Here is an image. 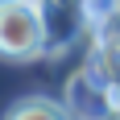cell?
<instances>
[{"label": "cell", "instance_id": "cell-5", "mask_svg": "<svg viewBox=\"0 0 120 120\" xmlns=\"http://www.w3.org/2000/svg\"><path fill=\"white\" fill-rule=\"evenodd\" d=\"M0 4H8V0H0Z\"/></svg>", "mask_w": 120, "mask_h": 120}, {"label": "cell", "instance_id": "cell-3", "mask_svg": "<svg viewBox=\"0 0 120 120\" xmlns=\"http://www.w3.org/2000/svg\"><path fill=\"white\" fill-rule=\"evenodd\" d=\"M66 112L79 120H108L112 104H108V91L95 87L91 75H71L66 83Z\"/></svg>", "mask_w": 120, "mask_h": 120}, {"label": "cell", "instance_id": "cell-4", "mask_svg": "<svg viewBox=\"0 0 120 120\" xmlns=\"http://www.w3.org/2000/svg\"><path fill=\"white\" fill-rule=\"evenodd\" d=\"M4 120H75V116L66 112V104H58V99L29 95V99H17V104L4 112Z\"/></svg>", "mask_w": 120, "mask_h": 120}, {"label": "cell", "instance_id": "cell-1", "mask_svg": "<svg viewBox=\"0 0 120 120\" xmlns=\"http://www.w3.org/2000/svg\"><path fill=\"white\" fill-rule=\"evenodd\" d=\"M41 46H46L41 4L37 0H8V4H0V58L25 62V58H37Z\"/></svg>", "mask_w": 120, "mask_h": 120}, {"label": "cell", "instance_id": "cell-2", "mask_svg": "<svg viewBox=\"0 0 120 120\" xmlns=\"http://www.w3.org/2000/svg\"><path fill=\"white\" fill-rule=\"evenodd\" d=\"M41 4V25H46V46L50 54L71 46V37L79 33V8L83 0H37Z\"/></svg>", "mask_w": 120, "mask_h": 120}]
</instances>
